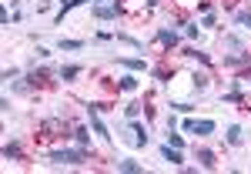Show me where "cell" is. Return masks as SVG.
Returning <instances> with one entry per match:
<instances>
[{
	"instance_id": "6da1fadb",
	"label": "cell",
	"mask_w": 251,
	"mask_h": 174,
	"mask_svg": "<svg viewBox=\"0 0 251 174\" xmlns=\"http://www.w3.org/2000/svg\"><path fill=\"white\" fill-rule=\"evenodd\" d=\"M91 154H87V148H54L50 151V164H87Z\"/></svg>"
},
{
	"instance_id": "7a4b0ae2",
	"label": "cell",
	"mask_w": 251,
	"mask_h": 174,
	"mask_svg": "<svg viewBox=\"0 0 251 174\" xmlns=\"http://www.w3.org/2000/svg\"><path fill=\"white\" fill-rule=\"evenodd\" d=\"M74 134V131H71ZM67 134V121L64 117H47V121H40L37 124V137L40 141H50V137H71Z\"/></svg>"
},
{
	"instance_id": "3957f363",
	"label": "cell",
	"mask_w": 251,
	"mask_h": 174,
	"mask_svg": "<svg viewBox=\"0 0 251 174\" xmlns=\"http://www.w3.org/2000/svg\"><path fill=\"white\" fill-rule=\"evenodd\" d=\"M87 117H91V127H94V134L100 137V141H114V134H107L104 121L97 117V104H87Z\"/></svg>"
},
{
	"instance_id": "277c9868",
	"label": "cell",
	"mask_w": 251,
	"mask_h": 174,
	"mask_svg": "<svg viewBox=\"0 0 251 174\" xmlns=\"http://www.w3.org/2000/svg\"><path fill=\"white\" fill-rule=\"evenodd\" d=\"M121 10H124V3H117V0H114V3H97V7H94V17L97 20H114Z\"/></svg>"
},
{
	"instance_id": "5b68a950",
	"label": "cell",
	"mask_w": 251,
	"mask_h": 174,
	"mask_svg": "<svg viewBox=\"0 0 251 174\" xmlns=\"http://www.w3.org/2000/svg\"><path fill=\"white\" fill-rule=\"evenodd\" d=\"M27 84H30V87H47V84H50V71H47V67H40V71H30V74H27Z\"/></svg>"
},
{
	"instance_id": "8992f818",
	"label": "cell",
	"mask_w": 251,
	"mask_h": 174,
	"mask_svg": "<svg viewBox=\"0 0 251 174\" xmlns=\"http://www.w3.org/2000/svg\"><path fill=\"white\" fill-rule=\"evenodd\" d=\"M177 30H168V27H157V44H161V47H168V50H171V47H177Z\"/></svg>"
},
{
	"instance_id": "52a82bcc",
	"label": "cell",
	"mask_w": 251,
	"mask_h": 174,
	"mask_svg": "<svg viewBox=\"0 0 251 174\" xmlns=\"http://www.w3.org/2000/svg\"><path fill=\"white\" fill-rule=\"evenodd\" d=\"M194 161H198L201 168H208V171H214V164H218V161H214V154L208 151V148H194Z\"/></svg>"
},
{
	"instance_id": "ba28073f",
	"label": "cell",
	"mask_w": 251,
	"mask_h": 174,
	"mask_svg": "<svg viewBox=\"0 0 251 174\" xmlns=\"http://www.w3.org/2000/svg\"><path fill=\"white\" fill-rule=\"evenodd\" d=\"M241 64H245V67L251 64L248 50H238V54H228V57H225V67H241Z\"/></svg>"
},
{
	"instance_id": "9c48e42d",
	"label": "cell",
	"mask_w": 251,
	"mask_h": 174,
	"mask_svg": "<svg viewBox=\"0 0 251 174\" xmlns=\"http://www.w3.org/2000/svg\"><path fill=\"white\" fill-rule=\"evenodd\" d=\"M127 131H131V144H148V131H144V124H137V121H131L127 124Z\"/></svg>"
},
{
	"instance_id": "30bf717a",
	"label": "cell",
	"mask_w": 251,
	"mask_h": 174,
	"mask_svg": "<svg viewBox=\"0 0 251 174\" xmlns=\"http://www.w3.org/2000/svg\"><path fill=\"white\" fill-rule=\"evenodd\" d=\"M80 71H84V67H80V64H64V67H60L57 74H60V80H64V84H67V80L80 77Z\"/></svg>"
},
{
	"instance_id": "8fae6325",
	"label": "cell",
	"mask_w": 251,
	"mask_h": 174,
	"mask_svg": "<svg viewBox=\"0 0 251 174\" xmlns=\"http://www.w3.org/2000/svg\"><path fill=\"white\" fill-rule=\"evenodd\" d=\"M161 157L171 161V164H181V161H184V157H181V148H171V144H161Z\"/></svg>"
},
{
	"instance_id": "7c38bea8",
	"label": "cell",
	"mask_w": 251,
	"mask_h": 174,
	"mask_svg": "<svg viewBox=\"0 0 251 174\" xmlns=\"http://www.w3.org/2000/svg\"><path fill=\"white\" fill-rule=\"evenodd\" d=\"M117 64H121V67H127V71H148L144 57H117Z\"/></svg>"
},
{
	"instance_id": "4fadbf2b",
	"label": "cell",
	"mask_w": 251,
	"mask_h": 174,
	"mask_svg": "<svg viewBox=\"0 0 251 174\" xmlns=\"http://www.w3.org/2000/svg\"><path fill=\"white\" fill-rule=\"evenodd\" d=\"M3 157H7V161H20V157H24L17 141H7V144H3Z\"/></svg>"
},
{
	"instance_id": "5bb4252c",
	"label": "cell",
	"mask_w": 251,
	"mask_h": 174,
	"mask_svg": "<svg viewBox=\"0 0 251 174\" xmlns=\"http://www.w3.org/2000/svg\"><path fill=\"white\" fill-rule=\"evenodd\" d=\"M117 171H124V174H141L144 168H141L137 161H131V157H124V161H117Z\"/></svg>"
},
{
	"instance_id": "9a60e30c",
	"label": "cell",
	"mask_w": 251,
	"mask_h": 174,
	"mask_svg": "<svg viewBox=\"0 0 251 174\" xmlns=\"http://www.w3.org/2000/svg\"><path fill=\"white\" fill-rule=\"evenodd\" d=\"M225 47H228V50H234V54H238V50H248V47H245V40L234 37V34H225Z\"/></svg>"
},
{
	"instance_id": "2e32d148",
	"label": "cell",
	"mask_w": 251,
	"mask_h": 174,
	"mask_svg": "<svg viewBox=\"0 0 251 174\" xmlns=\"http://www.w3.org/2000/svg\"><path fill=\"white\" fill-rule=\"evenodd\" d=\"M228 144H231V148H238V144H241V137H245V131H241V127H238V124H231V127H228Z\"/></svg>"
},
{
	"instance_id": "e0dca14e",
	"label": "cell",
	"mask_w": 251,
	"mask_h": 174,
	"mask_svg": "<svg viewBox=\"0 0 251 174\" xmlns=\"http://www.w3.org/2000/svg\"><path fill=\"white\" fill-rule=\"evenodd\" d=\"M214 127H218V124H214V121H198V124H194V134L208 137V134H214Z\"/></svg>"
},
{
	"instance_id": "ac0fdd59",
	"label": "cell",
	"mask_w": 251,
	"mask_h": 174,
	"mask_svg": "<svg viewBox=\"0 0 251 174\" xmlns=\"http://www.w3.org/2000/svg\"><path fill=\"white\" fill-rule=\"evenodd\" d=\"M77 3H87V0H60V10H57V14H54V20H57V24H60V20H64V14H67L71 7H77Z\"/></svg>"
},
{
	"instance_id": "d6986e66",
	"label": "cell",
	"mask_w": 251,
	"mask_h": 174,
	"mask_svg": "<svg viewBox=\"0 0 251 174\" xmlns=\"http://www.w3.org/2000/svg\"><path fill=\"white\" fill-rule=\"evenodd\" d=\"M57 47H60V50H84V40H67V37H60Z\"/></svg>"
},
{
	"instance_id": "ffe728a7",
	"label": "cell",
	"mask_w": 251,
	"mask_h": 174,
	"mask_svg": "<svg viewBox=\"0 0 251 174\" xmlns=\"http://www.w3.org/2000/svg\"><path fill=\"white\" fill-rule=\"evenodd\" d=\"M74 141H77L80 148H87V144H91V131H87V127H74Z\"/></svg>"
},
{
	"instance_id": "44dd1931",
	"label": "cell",
	"mask_w": 251,
	"mask_h": 174,
	"mask_svg": "<svg viewBox=\"0 0 251 174\" xmlns=\"http://www.w3.org/2000/svg\"><path fill=\"white\" fill-rule=\"evenodd\" d=\"M234 20H238L245 30H251V10H234Z\"/></svg>"
},
{
	"instance_id": "7402d4cb",
	"label": "cell",
	"mask_w": 251,
	"mask_h": 174,
	"mask_svg": "<svg viewBox=\"0 0 251 174\" xmlns=\"http://www.w3.org/2000/svg\"><path fill=\"white\" fill-rule=\"evenodd\" d=\"M188 57H194V60H201V64H211V57L204 54V50H198V47H191V50H184Z\"/></svg>"
},
{
	"instance_id": "603a6c76",
	"label": "cell",
	"mask_w": 251,
	"mask_h": 174,
	"mask_svg": "<svg viewBox=\"0 0 251 174\" xmlns=\"http://www.w3.org/2000/svg\"><path fill=\"white\" fill-rule=\"evenodd\" d=\"M121 91H127V94L137 91V77H131V74H127V77H121Z\"/></svg>"
},
{
	"instance_id": "cb8c5ba5",
	"label": "cell",
	"mask_w": 251,
	"mask_h": 174,
	"mask_svg": "<svg viewBox=\"0 0 251 174\" xmlns=\"http://www.w3.org/2000/svg\"><path fill=\"white\" fill-rule=\"evenodd\" d=\"M208 74H194V91H204V87H208Z\"/></svg>"
},
{
	"instance_id": "d4e9b609",
	"label": "cell",
	"mask_w": 251,
	"mask_h": 174,
	"mask_svg": "<svg viewBox=\"0 0 251 174\" xmlns=\"http://www.w3.org/2000/svg\"><path fill=\"white\" fill-rule=\"evenodd\" d=\"M137 114H141V104H127V107H124V117H127V121H134Z\"/></svg>"
},
{
	"instance_id": "484cf974",
	"label": "cell",
	"mask_w": 251,
	"mask_h": 174,
	"mask_svg": "<svg viewBox=\"0 0 251 174\" xmlns=\"http://www.w3.org/2000/svg\"><path fill=\"white\" fill-rule=\"evenodd\" d=\"M168 144H171V148H184V137L174 134V131H168Z\"/></svg>"
},
{
	"instance_id": "4316f807",
	"label": "cell",
	"mask_w": 251,
	"mask_h": 174,
	"mask_svg": "<svg viewBox=\"0 0 251 174\" xmlns=\"http://www.w3.org/2000/svg\"><path fill=\"white\" fill-rule=\"evenodd\" d=\"M117 40H121V44H131V47H141V40L137 37H131V34H114Z\"/></svg>"
},
{
	"instance_id": "83f0119b",
	"label": "cell",
	"mask_w": 251,
	"mask_h": 174,
	"mask_svg": "<svg viewBox=\"0 0 251 174\" xmlns=\"http://www.w3.org/2000/svg\"><path fill=\"white\" fill-rule=\"evenodd\" d=\"M171 111H177V114H188V111H191V104H181V100H174Z\"/></svg>"
},
{
	"instance_id": "f1b7e54d",
	"label": "cell",
	"mask_w": 251,
	"mask_h": 174,
	"mask_svg": "<svg viewBox=\"0 0 251 174\" xmlns=\"http://www.w3.org/2000/svg\"><path fill=\"white\" fill-rule=\"evenodd\" d=\"M184 34H188V37H198V34H201V27H198V24H184Z\"/></svg>"
},
{
	"instance_id": "f546056e",
	"label": "cell",
	"mask_w": 251,
	"mask_h": 174,
	"mask_svg": "<svg viewBox=\"0 0 251 174\" xmlns=\"http://www.w3.org/2000/svg\"><path fill=\"white\" fill-rule=\"evenodd\" d=\"M201 27H214V10L211 14H201Z\"/></svg>"
},
{
	"instance_id": "4dcf8cb0",
	"label": "cell",
	"mask_w": 251,
	"mask_h": 174,
	"mask_svg": "<svg viewBox=\"0 0 251 174\" xmlns=\"http://www.w3.org/2000/svg\"><path fill=\"white\" fill-rule=\"evenodd\" d=\"M194 124H198V121H194V117H184V124H181V127H184V131H188V134H194Z\"/></svg>"
},
{
	"instance_id": "1f68e13d",
	"label": "cell",
	"mask_w": 251,
	"mask_h": 174,
	"mask_svg": "<svg viewBox=\"0 0 251 174\" xmlns=\"http://www.w3.org/2000/svg\"><path fill=\"white\" fill-rule=\"evenodd\" d=\"M238 7V0H225V10H234Z\"/></svg>"
},
{
	"instance_id": "d6a6232c",
	"label": "cell",
	"mask_w": 251,
	"mask_h": 174,
	"mask_svg": "<svg viewBox=\"0 0 251 174\" xmlns=\"http://www.w3.org/2000/svg\"><path fill=\"white\" fill-rule=\"evenodd\" d=\"M97 3H104V0H94V7H97Z\"/></svg>"
}]
</instances>
